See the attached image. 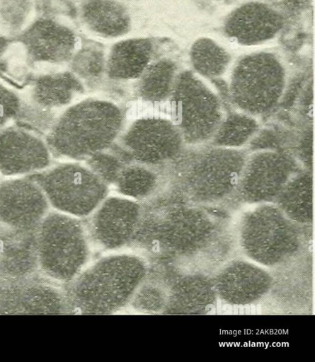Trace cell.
Returning a JSON list of instances; mask_svg holds the SVG:
<instances>
[{"instance_id":"1","label":"cell","mask_w":315,"mask_h":362,"mask_svg":"<svg viewBox=\"0 0 315 362\" xmlns=\"http://www.w3.org/2000/svg\"><path fill=\"white\" fill-rule=\"evenodd\" d=\"M141 204L139 223L128 247L149 263L161 264L186 260L201 250L211 223L202 206L164 187Z\"/></svg>"},{"instance_id":"2","label":"cell","mask_w":315,"mask_h":362,"mask_svg":"<svg viewBox=\"0 0 315 362\" xmlns=\"http://www.w3.org/2000/svg\"><path fill=\"white\" fill-rule=\"evenodd\" d=\"M248 155L245 148L185 146L163 170L164 187L186 202L200 206L231 199Z\"/></svg>"},{"instance_id":"3","label":"cell","mask_w":315,"mask_h":362,"mask_svg":"<svg viewBox=\"0 0 315 362\" xmlns=\"http://www.w3.org/2000/svg\"><path fill=\"white\" fill-rule=\"evenodd\" d=\"M127 112L122 103L101 95L81 98L57 117L45 141L52 156L84 161L117 141Z\"/></svg>"},{"instance_id":"4","label":"cell","mask_w":315,"mask_h":362,"mask_svg":"<svg viewBox=\"0 0 315 362\" xmlns=\"http://www.w3.org/2000/svg\"><path fill=\"white\" fill-rule=\"evenodd\" d=\"M149 269L139 254L103 256L63 286L71 313L110 315L128 306Z\"/></svg>"},{"instance_id":"5","label":"cell","mask_w":315,"mask_h":362,"mask_svg":"<svg viewBox=\"0 0 315 362\" xmlns=\"http://www.w3.org/2000/svg\"><path fill=\"white\" fill-rule=\"evenodd\" d=\"M35 238L38 272L52 281L64 286L88 265L92 246L84 218L50 211Z\"/></svg>"},{"instance_id":"6","label":"cell","mask_w":315,"mask_h":362,"mask_svg":"<svg viewBox=\"0 0 315 362\" xmlns=\"http://www.w3.org/2000/svg\"><path fill=\"white\" fill-rule=\"evenodd\" d=\"M285 66L274 54H246L234 64L227 82L230 105L258 119L277 111L287 83Z\"/></svg>"},{"instance_id":"7","label":"cell","mask_w":315,"mask_h":362,"mask_svg":"<svg viewBox=\"0 0 315 362\" xmlns=\"http://www.w3.org/2000/svg\"><path fill=\"white\" fill-rule=\"evenodd\" d=\"M254 205L244 212L239 223V239L243 252L268 267L287 262L302 246L299 224L275 203Z\"/></svg>"},{"instance_id":"8","label":"cell","mask_w":315,"mask_h":362,"mask_svg":"<svg viewBox=\"0 0 315 362\" xmlns=\"http://www.w3.org/2000/svg\"><path fill=\"white\" fill-rule=\"evenodd\" d=\"M167 102L185 146L208 144L225 112L214 88L188 69L178 72Z\"/></svg>"},{"instance_id":"9","label":"cell","mask_w":315,"mask_h":362,"mask_svg":"<svg viewBox=\"0 0 315 362\" xmlns=\"http://www.w3.org/2000/svg\"><path fill=\"white\" fill-rule=\"evenodd\" d=\"M55 210L88 217L108 196L110 187L84 163L71 160L29 176Z\"/></svg>"},{"instance_id":"10","label":"cell","mask_w":315,"mask_h":362,"mask_svg":"<svg viewBox=\"0 0 315 362\" xmlns=\"http://www.w3.org/2000/svg\"><path fill=\"white\" fill-rule=\"evenodd\" d=\"M115 142L131 163L162 171L185 146L173 121L159 115H142L126 124Z\"/></svg>"},{"instance_id":"11","label":"cell","mask_w":315,"mask_h":362,"mask_svg":"<svg viewBox=\"0 0 315 362\" xmlns=\"http://www.w3.org/2000/svg\"><path fill=\"white\" fill-rule=\"evenodd\" d=\"M304 170L288 151L248 153L232 199L243 204L274 203L287 182Z\"/></svg>"},{"instance_id":"12","label":"cell","mask_w":315,"mask_h":362,"mask_svg":"<svg viewBox=\"0 0 315 362\" xmlns=\"http://www.w3.org/2000/svg\"><path fill=\"white\" fill-rule=\"evenodd\" d=\"M141 202L122 195L108 196L84 218L91 246L101 251L128 247L142 216Z\"/></svg>"},{"instance_id":"13","label":"cell","mask_w":315,"mask_h":362,"mask_svg":"<svg viewBox=\"0 0 315 362\" xmlns=\"http://www.w3.org/2000/svg\"><path fill=\"white\" fill-rule=\"evenodd\" d=\"M71 313L64 288L35 274L0 281V314Z\"/></svg>"},{"instance_id":"14","label":"cell","mask_w":315,"mask_h":362,"mask_svg":"<svg viewBox=\"0 0 315 362\" xmlns=\"http://www.w3.org/2000/svg\"><path fill=\"white\" fill-rule=\"evenodd\" d=\"M50 206L40 186L29 176L0 183V223L6 227L36 232Z\"/></svg>"},{"instance_id":"15","label":"cell","mask_w":315,"mask_h":362,"mask_svg":"<svg viewBox=\"0 0 315 362\" xmlns=\"http://www.w3.org/2000/svg\"><path fill=\"white\" fill-rule=\"evenodd\" d=\"M216 295L231 305H251L262 299L273 285L266 270L248 261L237 259L223 267L212 280Z\"/></svg>"},{"instance_id":"16","label":"cell","mask_w":315,"mask_h":362,"mask_svg":"<svg viewBox=\"0 0 315 362\" xmlns=\"http://www.w3.org/2000/svg\"><path fill=\"white\" fill-rule=\"evenodd\" d=\"M284 22L283 16L271 6L252 1L231 11L224 21L223 30L237 43L252 46L274 38Z\"/></svg>"},{"instance_id":"17","label":"cell","mask_w":315,"mask_h":362,"mask_svg":"<svg viewBox=\"0 0 315 362\" xmlns=\"http://www.w3.org/2000/svg\"><path fill=\"white\" fill-rule=\"evenodd\" d=\"M45 141L21 129L0 131V173L6 176L35 173L50 166Z\"/></svg>"},{"instance_id":"18","label":"cell","mask_w":315,"mask_h":362,"mask_svg":"<svg viewBox=\"0 0 315 362\" xmlns=\"http://www.w3.org/2000/svg\"><path fill=\"white\" fill-rule=\"evenodd\" d=\"M20 40L33 62L57 64L68 61L76 45V37L70 29L48 18L35 21Z\"/></svg>"},{"instance_id":"19","label":"cell","mask_w":315,"mask_h":362,"mask_svg":"<svg viewBox=\"0 0 315 362\" xmlns=\"http://www.w3.org/2000/svg\"><path fill=\"white\" fill-rule=\"evenodd\" d=\"M156 267L167 288V300L163 313L201 314L212 305L217 296L212 280L193 272L168 276Z\"/></svg>"},{"instance_id":"20","label":"cell","mask_w":315,"mask_h":362,"mask_svg":"<svg viewBox=\"0 0 315 362\" xmlns=\"http://www.w3.org/2000/svg\"><path fill=\"white\" fill-rule=\"evenodd\" d=\"M35 233L11 229L0 223V281L36 274Z\"/></svg>"},{"instance_id":"21","label":"cell","mask_w":315,"mask_h":362,"mask_svg":"<svg viewBox=\"0 0 315 362\" xmlns=\"http://www.w3.org/2000/svg\"><path fill=\"white\" fill-rule=\"evenodd\" d=\"M153 43L149 38H130L115 43L106 59L109 83L124 85L135 81L151 61Z\"/></svg>"},{"instance_id":"22","label":"cell","mask_w":315,"mask_h":362,"mask_svg":"<svg viewBox=\"0 0 315 362\" xmlns=\"http://www.w3.org/2000/svg\"><path fill=\"white\" fill-rule=\"evenodd\" d=\"M86 92L82 82L72 71L50 73L35 79L31 100L38 107L55 112L69 106Z\"/></svg>"},{"instance_id":"23","label":"cell","mask_w":315,"mask_h":362,"mask_svg":"<svg viewBox=\"0 0 315 362\" xmlns=\"http://www.w3.org/2000/svg\"><path fill=\"white\" fill-rule=\"evenodd\" d=\"M178 72L176 63L171 59L151 62L133 83L132 97L149 105L167 102Z\"/></svg>"},{"instance_id":"24","label":"cell","mask_w":315,"mask_h":362,"mask_svg":"<svg viewBox=\"0 0 315 362\" xmlns=\"http://www.w3.org/2000/svg\"><path fill=\"white\" fill-rule=\"evenodd\" d=\"M274 203L297 224H308L314 218V179L312 172L303 170L285 185Z\"/></svg>"},{"instance_id":"25","label":"cell","mask_w":315,"mask_h":362,"mask_svg":"<svg viewBox=\"0 0 315 362\" xmlns=\"http://www.w3.org/2000/svg\"><path fill=\"white\" fill-rule=\"evenodd\" d=\"M81 13L89 29L104 37L121 36L130 29L127 9L115 0H84Z\"/></svg>"},{"instance_id":"26","label":"cell","mask_w":315,"mask_h":362,"mask_svg":"<svg viewBox=\"0 0 315 362\" xmlns=\"http://www.w3.org/2000/svg\"><path fill=\"white\" fill-rule=\"evenodd\" d=\"M164 185L162 170L130 163L121 170L113 187L120 195L142 202L157 193Z\"/></svg>"},{"instance_id":"27","label":"cell","mask_w":315,"mask_h":362,"mask_svg":"<svg viewBox=\"0 0 315 362\" xmlns=\"http://www.w3.org/2000/svg\"><path fill=\"white\" fill-rule=\"evenodd\" d=\"M224 117L207 144L229 148H245L260 129V119L231 105H224Z\"/></svg>"},{"instance_id":"28","label":"cell","mask_w":315,"mask_h":362,"mask_svg":"<svg viewBox=\"0 0 315 362\" xmlns=\"http://www.w3.org/2000/svg\"><path fill=\"white\" fill-rule=\"evenodd\" d=\"M190 60L194 72L209 81L220 78L227 71L231 55L209 37H200L192 45Z\"/></svg>"},{"instance_id":"29","label":"cell","mask_w":315,"mask_h":362,"mask_svg":"<svg viewBox=\"0 0 315 362\" xmlns=\"http://www.w3.org/2000/svg\"><path fill=\"white\" fill-rule=\"evenodd\" d=\"M106 59L99 46H86L73 57L71 69L82 82L87 92L100 93L105 84Z\"/></svg>"},{"instance_id":"30","label":"cell","mask_w":315,"mask_h":362,"mask_svg":"<svg viewBox=\"0 0 315 362\" xmlns=\"http://www.w3.org/2000/svg\"><path fill=\"white\" fill-rule=\"evenodd\" d=\"M166 300V282L156 267L149 264L148 272L128 306L139 313H163Z\"/></svg>"},{"instance_id":"31","label":"cell","mask_w":315,"mask_h":362,"mask_svg":"<svg viewBox=\"0 0 315 362\" xmlns=\"http://www.w3.org/2000/svg\"><path fill=\"white\" fill-rule=\"evenodd\" d=\"M84 163L110 187L113 186L121 170L131 162L115 142Z\"/></svg>"},{"instance_id":"32","label":"cell","mask_w":315,"mask_h":362,"mask_svg":"<svg viewBox=\"0 0 315 362\" xmlns=\"http://www.w3.org/2000/svg\"><path fill=\"white\" fill-rule=\"evenodd\" d=\"M298 132L281 124H270L260 127L258 132L246 145L248 153L262 150L291 151Z\"/></svg>"},{"instance_id":"33","label":"cell","mask_w":315,"mask_h":362,"mask_svg":"<svg viewBox=\"0 0 315 362\" xmlns=\"http://www.w3.org/2000/svg\"><path fill=\"white\" fill-rule=\"evenodd\" d=\"M57 117L55 112L41 109L31 103H21L16 119L20 126L28 130L46 134Z\"/></svg>"},{"instance_id":"34","label":"cell","mask_w":315,"mask_h":362,"mask_svg":"<svg viewBox=\"0 0 315 362\" xmlns=\"http://www.w3.org/2000/svg\"><path fill=\"white\" fill-rule=\"evenodd\" d=\"M313 127L311 124H305L298 132L291 153L301 163L304 170L312 172L313 169Z\"/></svg>"},{"instance_id":"35","label":"cell","mask_w":315,"mask_h":362,"mask_svg":"<svg viewBox=\"0 0 315 362\" xmlns=\"http://www.w3.org/2000/svg\"><path fill=\"white\" fill-rule=\"evenodd\" d=\"M29 9L28 0H3L0 16L12 28H18L24 21Z\"/></svg>"},{"instance_id":"36","label":"cell","mask_w":315,"mask_h":362,"mask_svg":"<svg viewBox=\"0 0 315 362\" xmlns=\"http://www.w3.org/2000/svg\"><path fill=\"white\" fill-rule=\"evenodd\" d=\"M21 103L15 93L0 83V127L16 119Z\"/></svg>"},{"instance_id":"37","label":"cell","mask_w":315,"mask_h":362,"mask_svg":"<svg viewBox=\"0 0 315 362\" xmlns=\"http://www.w3.org/2000/svg\"><path fill=\"white\" fill-rule=\"evenodd\" d=\"M7 45V40L4 37L0 35V58L6 50Z\"/></svg>"}]
</instances>
